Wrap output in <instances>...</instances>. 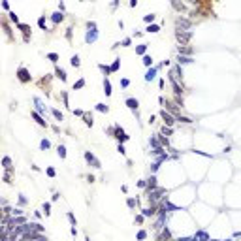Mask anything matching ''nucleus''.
I'll list each match as a JSON object with an SVG mask.
<instances>
[{
    "label": "nucleus",
    "mask_w": 241,
    "mask_h": 241,
    "mask_svg": "<svg viewBox=\"0 0 241 241\" xmlns=\"http://www.w3.org/2000/svg\"><path fill=\"white\" fill-rule=\"evenodd\" d=\"M130 44H132V38H124L123 41H120V45H123V47H128Z\"/></svg>",
    "instance_id": "nucleus-49"
},
{
    "label": "nucleus",
    "mask_w": 241,
    "mask_h": 241,
    "mask_svg": "<svg viewBox=\"0 0 241 241\" xmlns=\"http://www.w3.org/2000/svg\"><path fill=\"white\" fill-rule=\"evenodd\" d=\"M59 198H60V194H59V192H55V194H53V202H56Z\"/></svg>",
    "instance_id": "nucleus-63"
},
{
    "label": "nucleus",
    "mask_w": 241,
    "mask_h": 241,
    "mask_svg": "<svg viewBox=\"0 0 241 241\" xmlns=\"http://www.w3.org/2000/svg\"><path fill=\"white\" fill-rule=\"evenodd\" d=\"M158 68H160V66H153V68H149V70H147V74H145V81H153L154 77H157Z\"/></svg>",
    "instance_id": "nucleus-13"
},
{
    "label": "nucleus",
    "mask_w": 241,
    "mask_h": 241,
    "mask_svg": "<svg viewBox=\"0 0 241 241\" xmlns=\"http://www.w3.org/2000/svg\"><path fill=\"white\" fill-rule=\"evenodd\" d=\"M85 241H90V237H85Z\"/></svg>",
    "instance_id": "nucleus-64"
},
{
    "label": "nucleus",
    "mask_w": 241,
    "mask_h": 241,
    "mask_svg": "<svg viewBox=\"0 0 241 241\" xmlns=\"http://www.w3.org/2000/svg\"><path fill=\"white\" fill-rule=\"evenodd\" d=\"M179 55H183V56L192 55V47H181V45H179Z\"/></svg>",
    "instance_id": "nucleus-25"
},
{
    "label": "nucleus",
    "mask_w": 241,
    "mask_h": 241,
    "mask_svg": "<svg viewBox=\"0 0 241 241\" xmlns=\"http://www.w3.org/2000/svg\"><path fill=\"white\" fill-rule=\"evenodd\" d=\"M136 237H138V241H143V239L147 237V232H145V230H139V232H138V236H136Z\"/></svg>",
    "instance_id": "nucleus-44"
},
{
    "label": "nucleus",
    "mask_w": 241,
    "mask_h": 241,
    "mask_svg": "<svg viewBox=\"0 0 241 241\" xmlns=\"http://www.w3.org/2000/svg\"><path fill=\"white\" fill-rule=\"evenodd\" d=\"M143 218H145L143 215H138V217H136V222H138V224H141V222H143Z\"/></svg>",
    "instance_id": "nucleus-59"
},
{
    "label": "nucleus",
    "mask_w": 241,
    "mask_h": 241,
    "mask_svg": "<svg viewBox=\"0 0 241 241\" xmlns=\"http://www.w3.org/2000/svg\"><path fill=\"white\" fill-rule=\"evenodd\" d=\"M45 173H47L49 177H55V175H56V172H55L53 168H47V169H45Z\"/></svg>",
    "instance_id": "nucleus-52"
},
{
    "label": "nucleus",
    "mask_w": 241,
    "mask_h": 241,
    "mask_svg": "<svg viewBox=\"0 0 241 241\" xmlns=\"http://www.w3.org/2000/svg\"><path fill=\"white\" fill-rule=\"evenodd\" d=\"M169 83H172V87H173V93H175V96H183V93H185V90H183V87L179 85V81H175L172 75H169Z\"/></svg>",
    "instance_id": "nucleus-9"
},
{
    "label": "nucleus",
    "mask_w": 241,
    "mask_h": 241,
    "mask_svg": "<svg viewBox=\"0 0 241 241\" xmlns=\"http://www.w3.org/2000/svg\"><path fill=\"white\" fill-rule=\"evenodd\" d=\"M158 30H160V25H149L147 26V32L149 34H157Z\"/></svg>",
    "instance_id": "nucleus-31"
},
{
    "label": "nucleus",
    "mask_w": 241,
    "mask_h": 241,
    "mask_svg": "<svg viewBox=\"0 0 241 241\" xmlns=\"http://www.w3.org/2000/svg\"><path fill=\"white\" fill-rule=\"evenodd\" d=\"M85 87V79L81 77V79H77L75 83H74V90H77V89H83Z\"/></svg>",
    "instance_id": "nucleus-35"
},
{
    "label": "nucleus",
    "mask_w": 241,
    "mask_h": 241,
    "mask_svg": "<svg viewBox=\"0 0 241 241\" xmlns=\"http://www.w3.org/2000/svg\"><path fill=\"white\" fill-rule=\"evenodd\" d=\"M128 85H130V79H126V77H123V79H120V87H123V89H126Z\"/></svg>",
    "instance_id": "nucleus-48"
},
{
    "label": "nucleus",
    "mask_w": 241,
    "mask_h": 241,
    "mask_svg": "<svg viewBox=\"0 0 241 241\" xmlns=\"http://www.w3.org/2000/svg\"><path fill=\"white\" fill-rule=\"evenodd\" d=\"M117 151H119L120 154H126V149H124V145H123V143H119V145H117Z\"/></svg>",
    "instance_id": "nucleus-51"
},
{
    "label": "nucleus",
    "mask_w": 241,
    "mask_h": 241,
    "mask_svg": "<svg viewBox=\"0 0 241 241\" xmlns=\"http://www.w3.org/2000/svg\"><path fill=\"white\" fill-rule=\"evenodd\" d=\"M30 115H32V119H34V120H36V123H38L40 126H45V128H47V120H44V117H41V115H40V113H38V111H32V113H30Z\"/></svg>",
    "instance_id": "nucleus-14"
},
{
    "label": "nucleus",
    "mask_w": 241,
    "mask_h": 241,
    "mask_svg": "<svg viewBox=\"0 0 241 241\" xmlns=\"http://www.w3.org/2000/svg\"><path fill=\"white\" fill-rule=\"evenodd\" d=\"M62 102H64L66 108H70V105H68V93H62Z\"/></svg>",
    "instance_id": "nucleus-53"
},
{
    "label": "nucleus",
    "mask_w": 241,
    "mask_h": 241,
    "mask_svg": "<svg viewBox=\"0 0 241 241\" xmlns=\"http://www.w3.org/2000/svg\"><path fill=\"white\" fill-rule=\"evenodd\" d=\"M143 21H145V23H149V25H151L153 21H154V15H153V13H149V15H145V17H143Z\"/></svg>",
    "instance_id": "nucleus-47"
},
{
    "label": "nucleus",
    "mask_w": 241,
    "mask_h": 241,
    "mask_svg": "<svg viewBox=\"0 0 241 241\" xmlns=\"http://www.w3.org/2000/svg\"><path fill=\"white\" fill-rule=\"evenodd\" d=\"M145 51H147V44H141L136 47V55H143L145 56Z\"/></svg>",
    "instance_id": "nucleus-30"
},
{
    "label": "nucleus",
    "mask_w": 241,
    "mask_h": 241,
    "mask_svg": "<svg viewBox=\"0 0 241 241\" xmlns=\"http://www.w3.org/2000/svg\"><path fill=\"white\" fill-rule=\"evenodd\" d=\"M51 21H53L55 25H59L60 21H64V13H62V11H55L53 15H51Z\"/></svg>",
    "instance_id": "nucleus-16"
},
{
    "label": "nucleus",
    "mask_w": 241,
    "mask_h": 241,
    "mask_svg": "<svg viewBox=\"0 0 241 241\" xmlns=\"http://www.w3.org/2000/svg\"><path fill=\"white\" fill-rule=\"evenodd\" d=\"M175 120H179V123H185V124H190V123H192V119H188V117H185V115H181V113L175 117Z\"/></svg>",
    "instance_id": "nucleus-28"
},
{
    "label": "nucleus",
    "mask_w": 241,
    "mask_h": 241,
    "mask_svg": "<svg viewBox=\"0 0 241 241\" xmlns=\"http://www.w3.org/2000/svg\"><path fill=\"white\" fill-rule=\"evenodd\" d=\"M47 59L51 60V62H55V64H56V60H59V55H56V53H49V55H47Z\"/></svg>",
    "instance_id": "nucleus-45"
},
{
    "label": "nucleus",
    "mask_w": 241,
    "mask_h": 241,
    "mask_svg": "<svg viewBox=\"0 0 241 241\" xmlns=\"http://www.w3.org/2000/svg\"><path fill=\"white\" fill-rule=\"evenodd\" d=\"M177 62H179V64H190V62H194V59H192V56H183V55H179Z\"/></svg>",
    "instance_id": "nucleus-21"
},
{
    "label": "nucleus",
    "mask_w": 241,
    "mask_h": 241,
    "mask_svg": "<svg viewBox=\"0 0 241 241\" xmlns=\"http://www.w3.org/2000/svg\"><path fill=\"white\" fill-rule=\"evenodd\" d=\"M8 15H10V21H11V23H15V25H19V17L15 15V11H10Z\"/></svg>",
    "instance_id": "nucleus-40"
},
{
    "label": "nucleus",
    "mask_w": 241,
    "mask_h": 241,
    "mask_svg": "<svg viewBox=\"0 0 241 241\" xmlns=\"http://www.w3.org/2000/svg\"><path fill=\"white\" fill-rule=\"evenodd\" d=\"M157 239L158 241H169V239H172V232L164 226V228L160 230V233H157Z\"/></svg>",
    "instance_id": "nucleus-11"
},
{
    "label": "nucleus",
    "mask_w": 241,
    "mask_h": 241,
    "mask_svg": "<svg viewBox=\"0 0 241 241\" xmlns=\"http://www.w3.org/2000/svg\"><path fill=\"white\" fill-rule=\"evenodd\" d=\"M192 241H209V237H207V233H205V232H198Z\"/></svg>",
    "instance_id": "nucleus-23"
},
{
    "label": "nucleus",
    "mask_w": 241,
    "mask_h": 241,
    "mask_svg": "<svg viewBox=\"0 0 241 241\" xmlns=\"http://www.w3.org/2000/svg\"><path fill=\"white\" fill-rule=\"evenodd\" d=\"M175 38H177V41H179V45L183 47V45H187L190 40H192V32L190 30H179L177 28L175 30Z\"/></svg>",
    "instance_id": "nucleus-2"
},
{
    "label": "nucleus",
    "mask_w": 241,
    "mask_h": 241,
    "mask_svg": "<svg viewBox=\"0 0 241 241\" xmlns=\"http://www.w3.org/2000/svg\"><path fill=\"white\" fill-rule=\"evenodd\" d=\"M87 181L89 183H94V175H87Z\"/></svg>",
    "instance_id": "nucleus-62"
},
{
    "label": "nucleus",
    "mask_w": 241,
    "mask_h": 241,
    "mask_svg": "<svg viewBox=\"0 0 241 241\" xmlns=\"http://www.w3.org/2000/svg\"><path fill=\"white\" fill-rule=\"evenodd\" d=\"M34 104H36V111L40 113L41 117H44V115H45L47 111H45V108H44V105H41V102H40V98H34Z\"/></svg>",
    "instance_id": "nucleus-17"
},
{
    "label": "nucleus",
    "mask_w": 241,
    "mask_h": 241,
    "mask_svg": "<svg viewBox=\"0 0 241 241\" xmlns=\"http://www.w3.org/2000/svg\"><path fill=\"white\" fill-rule=\"evenodd\" d=\"M158 143H160L162 147H169V139H168V136H164V134H158Z\"/></svg>",
    "instance_id": "nucleus-22"
},
{
    "label": "nucleus",
    "mask_w": 241,
    "mask_h": 241,
    "mask_svg": "<svg viewBox=\"0 0 241 241\" xmlns=\"http://www.w3.org/2000/svg\"><path fill=\"white\" fill-rule=\"evenodd\" d=\"M19 203H21V205H25V203H26V198H25L23 194H19Z\"/></svg>",
    "instance_id": "nucleus-56"
},
{
    "label": "nucleus",
    "mask_w": 241,
    "mask_h": 241,
    "mask_svg": "<svg viewBox=\"0 0 241 241\" xmlns=\"http://www.w3.org/2000/svg\"><path fill=\"white\" fill-rule=\"evenodd\" d=\"M83 120H85V124H87V126H93V124H94V119H93V115H90V113H85V115H83Z\"/></svg>",
    "instance_id": "nucleus-24"
},
{
    "label": "nucleus",
    "mask_w": 241,
    "mask_h": 241,
    "mask_svg": "<svg viewBox=\"0 0 241 241\" xmlns=\"http://www.w3.org/2000/svg\"><path fill=\"white\" fill-rule=\"evenodd\" d=\"M109 68H111V74L119 72V68H120V59H115V60H113V64H111Z\"/></svg>",
    "instance_id": "nucleus-26"
},
{
    "label": "nucleus",
    "mask_w": 241,
    "mask_h": 241,
    "mask_svg": "<svg viewBox=\"0 0 241 241\" xmlns=\"http://www.w3.org/2000/svg\"><path fill=\"white\" fill-rule=\"evenodd\" d=\"M51 113H53V117H55L56 120H64V117H62V113H60L59 109H51Z\"/></svg>",
    "instance_id": "nucleus-39"
},
{
    "label": "nucleus",
    "mask_w": 241,
    "mask_h": 241,
    "mask_svg": "<svg viewBox=\"0 0 241 241\" xmlns=\"http://www.w3.org/2000/svg\"><path fill=\"white\" fill-rule=\"evenodd\" d=\"M55 75L59 77L60 81H66V72H64L62 68H59V66H55Z\"/></svg>",
    "instance_id": "nucleus-19"
},
{
    "label": "nucleus",
    "mask_w": 241,
    "mask_h": 241,
    "mask_svg": "<svg viewBox=\"0 0 241 241\" xmlns=\"http://www.w3.org/2000/svg\"><path fill=\"white\" fill-rule=\"evenodd\" d=\"M38 26H40V28H44V30H47V25H45V17H44V15H41V17L38 19Z\"/></svg>",
    "instance_id": "nucleus-41"
},
{
    "label": "nucleus",
    "mask_w": 241,
    "mask_h": 241,
    "mask_svg": "<svg viewBox=\"0 0 241 241\" xmlns=\"http://www.w3.org/2000/svg\"><path fill=\"white\" fill-rule=\"evenodd\" d=\"M40 147L45 151V149H49V147H51V143H49V139H41V141H40Z\"/></svg>",
    "instance_id": "nucleus-43"
},
{
    "label": "nucleus",
    "mask_w": 241,
    "mask_h": 241,
    "mask_svg": "<svg viewBox=\"0 0 241 241\" xmlns=\"http://www.w3.org/2000/svg\"><path fill=\"white\" fill-rule=\"evenodd\" d=\"M96 109L100 111V113H108V111H109V108H108L105 104H96Z\"/></svg>",
    "instance_id": "nucleus-38"
},
{
    "label": "nucleus",
    "mask_w": 241,
    "mask_h": 241,
    "mask_svg": "<svg viewBox=\"0 0 241 241\" xmlns=\"http://www.w3.org/2000/svg\"><path fill=\"white\" fill-rule=\"evenodd\" d=\"M98 68H100V72H102L104 75H109V74H111V68L105 66V64H98Z\"/></svg>",
    "instance_id": "nucleus-32"
},
{
    "label": "nucleus",
    "mask_w": 241,
    "mask_h": 241,
    "mask_svg": "<svg viewBox=\"0 0 241 241\" xmlns=\"http://www.w3.org/2000/svg\"><path fill=\"white\" fill-rule=\"evenodd\" d=\"M17 26H19V30L23 32V40L25 41H30V26L25 25V23H19Z\"/></svg>",
    "instance_id": "nucleus-10"
},
{
    "label": "nucleus",
    "mask_w": 241,
    "mask_h": 241,
    "mask_svg": "<svg viewBox=\"0 0 241 241\" xmlns=\"http://www.w3.org/2000/svg\"><path fill=\"white\" fill-rule=\"evenodd\" d=\"M83 157H85V162H87V164L89 166H93V168H102V164H100V160H98L96 157H94V154L93 153H90V151H85V154H83Z\"/></svg>",
    "instance_id": "nucleus-3"
},
{
    "label": "nucleus",
    "mask_w": 241,
    "mask_h": 241,
    "mask_svg": "<svg viewBox=\"0 0 241 241\" xmlns=\"http://www.w3.org/2000/svg\"><path fill=\"white\" fill-rule=\"evenodd\" d=\"M157 205H153V207H145V209H141V215H143V217H153L154 213H157Z\"/></svg>",
    "instance_id": "nucleus-15"
},
{
    "label": "nucleus",
    "mask_w": 241,
    "mask_h": 241,
    "mask_svg": "<svg viewBox=\"0 0 241 241\" xmlns=\"http://www.w3.org/2000/svg\"><path fill=\"white\" fill-rule=\"evenodd\" d=\"M113 138H117V141H119V143H124V141L128 139L130 136H128V134H126L123 128H120L119 124H115V136H113Z\"/></svg>",
    "instance_id": "nucleus-5"
},
{
    "label": "nucleus",
    "mask_w": 241,
    "mask_h": 241,
    "mask_svg": "<svg viewBox=\"0 0 241 241\" xmlns=\"http://www.w3.org/2000/svg\"><path fill=\"white\" fill-rule=\"evenodd\" d=\"M175 25H177V28H179V30H188V28L192 26V23H190L188 19H185V17H177Z\"/></svg>",
    "instance_id": "nucleus-7"
},
{
    "label": "nucleus",
    "mask_w": 241,
    "mask_h": 241,
    "mask_svg": "<svg viewBox=\"0 0 241 241\" xmlns=\"http://www.w3.org/2000/svg\"><path fill=\"white\" fill-rule=\"evenodd\" d=\"M138 187L139 188H145L147 187V181H138Z\"/></svg>",
    "instance_id": "nucleus-58"
},
{
    "label": "nucleus",
    "mask_w": 241,
    "mask_h": 241,
    "mask_svg": "<svg viewBox=\"0 0 241 241\" xmlns=\"http://www.w3.org/2000/svg\"><path fill=\"white\" fill-rule=\"evenodd\" d=\"M10 179H11V169H6V173H4V181H6V183H11Z\"/></svg>",
    "instance_id": "nucleus-46"
},
{
    "label": "nucleus",
    "mask_w": 241,
    "mask_h": 241,
    "mask_svg": "<svg viewBox=\"0 0 241 241\" xmlns=\"http://www.w3.org/2000/svg\"><path fill=\"white\" fill-rule=\"evenodd\" d=\"M70 64H72L74 68H79V64H81V60H79V56L77 55H74L72 59H70Z\"/></svg>",
    "instance_id": "nucleus-29"
},
{
    "label": "nucleus",
    "mask_w": 241,
    "mask_h": 241,
    "mask_svg": "<svg viewBox=\"0 0 241 241\" xmlns=\"http://www.w3.org/2000/svg\"><path fill=\"white\" fill-rule=\"evenodd\" d=\"M17 79H19L21 83H28V81L32 79V75H30V72H28L25 66H21V68L17 70Z\"/></svg>",
    "instance_id": "nucleus-4"
},
{
    "label": "nucleus",
    "mask_w": 241,
    "mask_h": 241,
    "mask_svg": "<svg viewBox=\"0 0 241 241\" xmlns=\"http://www.w3.org/2000/svg\"><path fill=\"white\" fill-rule=\"evenodd\" d=\"M66 38L72 40V28H68V30H66Z\"/></svg>",
    "instance_id": "nucleus-61"
},
{
    "label": "nucleus",
    "mask_w": 241,
    "mask_h": 241,
    "mask_svg": "<svg viewBox=\"0 0 241 241\" xmlns=\"http://www.w3.org/2000/svg\"><path fill=\"white\" fill-rule=\"evenodd\" d=\"M41 209H44L45 217H49V215H51V203H49V202H45V203H44V207H41Z\"/></svg>",
    "instance_id": "nucleus-37"
},
{
    "label": "nucleus",
    "mask_w": 241,
    "mask_h": 241,
    "mask_svg": "<svg viewBox=\"0 0 241 241\" xmlns=\"http://www.w3.org/2000/svg\"><path fill=\"white\" fill-rule=\"evenodd\" d=\"M21 215H23V209H13V217H21Z\"/></svg>",
    "instance_id": "nucleus-55"
},
{
    "label": "nucleus",
    "mask_w": 241,
    "mask_h": 241,
    "mask_svg": "<svg viewBox=\"0 0 241 241\" xmlns=\"http://www.w3.org/2000/svg\"><path fill=\"white\" fill-rule=\"evenodd\" d=\"M66 217H68V221L72 222V226H75V224H77V221H75V217H74V213H72V211H68V213H66Z\"/></svg>",
    "instance_id": "nucleus-42"
},
{
    "label": "nucleus",
    "mask_w": 241,
    "mask_h": 241,
    "mask_svg": "<svg viewBox=\"0 0 241 241\" xmlns=\"http://www.w3.org/2000/svg\"><path fill=\"white\" fill-rule=\"evenodd\" d=\"M169 75H172L175 81H183V68H181V64L173 66V70L169 72Z\"/></svg>",
    "instance_id": "nucleus-8"
},
{
    "label": "nucleus",
    "mask_w": 241,
    "mask_h": 241,
    "mask_svg": "<svg viewBox=\"0 0 241 241\" xmlns=\"http://www.w3.org/2000/svg\"><path fill=\"white\" fill-rule=\"evenodd\" d=\"M104 93H105V96H111V83H109V79L108 77H104Z\"/></svg>",
    "instance_id": "nucleus-20"
},
{
    "label": "nucleus",
    "mask_w": 241,
    "mask_h": 241,
    "mask_svg": "<svg viewBox=\"0 0 241 241\" xmlns=\"http://www.w3.org/2000/svg\"><path fill=\"white\" fill-rule=\"evenodd\" d=\"M126 205H128L130 209H134L138 205V200H136V198H128V200H126Z\"/></svg>",
    "instance_id": "nucleus-36"
},
{
    "label": "nucleus",
    "mask_w": 241,
    "mask_h": 241,
    "mask_svg": "<svg viewBox=\"0 0 241 241\" xmlns=\"http://www.w3.org/2000/svg\"><path fill=\"white\" fill-rule=\"evenodd\" d=\"M34 241H47V237L44 236V233H38V236H36V239H34Z\"/></svg>",
    "instance_id": "nucleus-54"
},
{
    "label": "nucleus",
    "mask_w": 241,
    "mask_h": 241,
    "mask_svg": "<svg viewBox=\"0 0 241 241\" xmlns=\"http://www.w3.org/2000/svg\"><path fill=\"white\" fill-rule=\"evenodd\" d=\"M154 188H157V177L151 175L147 179V190H154Z\"/></svg>",
    "instance_id": "nucleus-18"
},
{
    "label": "nucleus",
    "mask_w": 241,
    "mask_h": 241,
    "mask_svg": "<svg viewBox=\"0 0 241 241\" xmlns=\"http://www.w3.org/2000/svg\"><path fill=\"white\" fill-rule=\"evenodd\" d=\"M143 66L153 68V56H151V55H145V56H143Z\"/></svg>",
    "instance_id": "nucleus-27"
},
{
    "label": "nucleus",
    "mask_w": 241,
    "mask_h": 241,
    "mask_svg": "<svg viewBox=\"0 0 241 241\" xmlns=\"http://www.w3.org/2000/svg\"><path fill=\"white\" fill-rule=\"evenodd\" d=\"M70 233H72V236H77V228H75V226H72V228H70Z\"/></svg>",
    "instance_id": "nucleus-60"
},
{
    "label": "nucleus",
    "mask_w": 241,
    "mask_h": 241,
    "mask_svg": "<svg viewBox=\"0 0 241 241\" xmlns=\"http://www.w3.org/2000/svg\"><path fill=\"white\" fill-rule=\"evenodd\" d=\"M87 34H85V41L87 44H94V41L98 40V30H96V23L94 21H89L87 23Z\"/></svg>",
    "instance_id": "nucleus-1"
},
{
    "label": "nucleus",
    "mask_w": 241,
    "mask_h": 241,
    "mask_svg": "<svg viewBox=\"0 0 241 241\" xmlns=\"http://www.w3.org/2000/svg\"><path fill=\"white\" fill-rule=\"evenodd\" d=\"M56 153H59V157H60V158H66V147H64V145H59Z\"/></svg>",
    "instance_id": "nucleus-34"
},
{
    "label": "nucleus",
    "mask_w": 241,
    "mask_h": 241,
    "mask_svg": "<svg viewBox=\"0 0 241 241\" xmlns=\"http://www.w3.org/2000/svg\"><path fill=\"white\" fill-rule=\"evenodd\" d=\"M124 104L128 105V109H132L134 113H136V111H138V108H139V100H138V98H126Z\"/></svg>",
    "instance_id": "nucleus-12"
},
{
    "label": "nucleus",
    "mask_w": 241,
    "mask_h": 241,
    "mask_svg": "<svg viewBox=\"0 0 241 241\" xmlns=\"http://www.w3.org/2000/svg\"><path fill=\"white\" fill-rule=\"evenodd\" d=\"M160 117H162V120L166 123V126H169V128L173 126V123H175V117L172 115V113H168L166 109H162V111H160Z\"/></svg>",
    "instance_id": "nucleus-6"
},
{
    "label": "nucleus",
    "mask_w": 241,
    "mask_h": 241,
    "mask_svg": "<svg viewBox=\"0 0 241 241\" xmlns=\"http://www.w3.org/2000/svg\"><path fill=\"white\" fill-rule=\"evenodd\" d=\"M162 134H164V136L166 134H172V128H169V126H164V128H162Z\"/></svg>",
    "instance_id": "nucleus-57"
},
{
    "label": "nucleus",
    "mask_w": 241,
    "mask_h": 241,
    "mask_svg": "<svg viewBox=\"0 0 241 241\" xmlns=\"http://www.w3.org/2000/svg\"><path fill=\"white\" fill-rule=\"evenodd\" d=\"M2 166H4L6 169H11V158H10V157H4V158H2Z\"/></svg>",
    "instance_id": "nucleus-33"
},
{
    "label": "nucleus",
    "mask_w": 241,
    "mask_h": 241,
    "mask_svg": "<svg viewBox=\"0 0 241 241\" xmlns=\"http://www.w3.org/2000/svg\"><path fill=\"white\" fill-rule=\"evenodd\" d=\"M172 6H173L175 10H179V11H183V10H185V6H183V4H179V2H172Z\"/></svg>",
    "instance_id": "nucleus-50"
}]
</instances>
